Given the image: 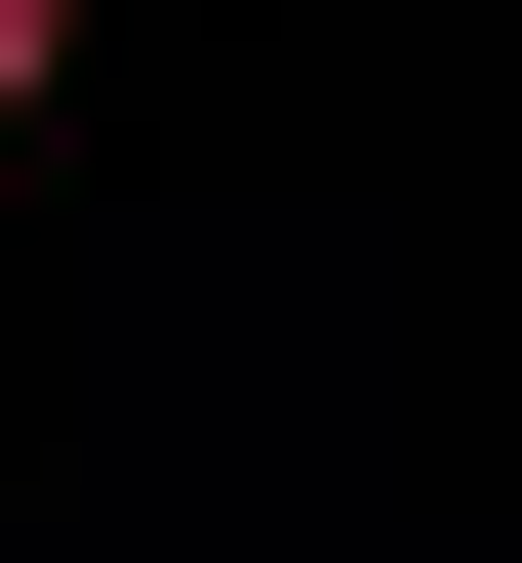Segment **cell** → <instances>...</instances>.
<instances>
[{
	"label": "cell",
	"mask_w": 522,
	"mask_h": 563,
	"mask_svg": "<svg viewBox=\"0 0 522 563\" xmlns=\"http://www.w3.org/2000/svg\"><path fill=\"white\" fill-rule=\"evenodd\" d=\"M41 81H81V0H0V121H41Z\"/></svg>",
	"instance_id": "cell-1"
}]
</instances>
